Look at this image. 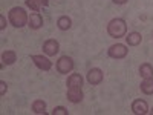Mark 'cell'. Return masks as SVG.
I'll use <instances>...</instances> for the list:
<instances>
[{
    "instance_id": "1",
    "label": "cell",
    "mask_w": 153,
    "mask_h": 115,
    "mask_svg": "<svg viewBox=\"0 0 153 115\" xmlns=\"http://www.w3.org/2000/svg\"><path fill=\"white\" fill-rule=\"evenodd\" d=\"M8 19H9V23L14 28H23V26H26L28 22H29V17L26 14V11H25L23 8H20V6L11 8L9 12H8Z\"/></svg>"
},
{
    "instance_id": "2",
    "label": "cell",
    "mask_w": 153,
    "mask_h": 115,
    "mask_svg": "<svg viewBox=\"0 0 153 115\" xmlns=\"http://www.w3.org/2000/svg\"><path fill=\"white\" fill-rule=\"evenodd\" d=\"M107 32L110 37L113 38H121L126 35L127 32V25H126V20L124 19H112L107 25Z\"/></svg>"
},
{
    "instance_id": "3",
    "label": "cell",
    "mask_w": 153,
    "mask_h": 115,
    "mask_svg": "<svg viewBox=\"0 0 153 115\" xmlns=\"http://www.w3.org/2000/svg\"><path fill=\"white\" fill-rule=\"evenodd\" d=\"M127 52H129V49H127L126 45H123V43H115L107 49V55L110 58H115V60L124 58L127 55Z\"/></svg>"
},
{
    "instance_id": "4",
    "label": "cell",
    "mask_w": 153,
    "mask_h": 115,
    "mask_svg": "<svg viewBox=\"0 0 153 115\" xmlns=\"http://www.w3.org/2000/svg\"><path fill=\"white\" fill-rule=\"evenodd\" d=\"M55 68H57L58 74H69L74 69V60L71 57H68V55H61L58 58V61H57Z\"/></svg>"
},
{
    "instance_id": "5",
    "label": "cell",
    "mask_w": 153,
    "mask_h": 115,
    "mask_svg": "<svg viewBox=\"0 0 153 115\" xmlns=\"http://www.w3.org/2000/svg\"><path fill=\"white\" fill-rule=\"evenodd\" d=\"M103 78H104V74H103V71H101L100 68H92V69H89V71H87L86 80H87L89 84L98 86L101 81H103Z\"/></svg>"
},
{
    "instance_id": "6",
    "label": "cell",
    "mask_w": 153,
    "mask_h": 115,
    "mask_svg": "<svg viewBox=\"0 0 153 115\" xmlns=\"http://www.w3.org/2000/svg\"><path fill=\"white\" fill-rule=\"evenodd\" d=\"M58 51H60V43L55 38H49V40L43 43V52L48 57H54L55 54H58Z\"/></svg>"
},
{
    "instance_id": "7",
    "label": "cell",
    "mask_w": 153,
    "mask_h": 115,
    "mask_svg": "<svg viewBox=\"0 0 153 115\" xmlns=\"http://www.w3.org/2000/svg\"><path fill=\"white\" fill-rule=\"evenodd\" d=\"M31 60L34 61V65L42 69V71H49L52 68V61H51L48 57H43V55H31Z\"/></svg>"
},
{
    "instance_id": "8",
    "label": "cell",
    "mask_w": 153,
    "mask_h": 115,
    "mask_svg": "<svg viewBox=\"0 0 153 115\" xmlns=\"http://www.w3.org/2000/svg\"><path fill=\"white\" fill-rule=\"evenodd\" d=\"M66 97H68V100L71 101V103L76 105V103H80V101H83L84 94H83V91H81V87H68Z\"/></svg>"
},
{
    "instance_id": "9",
    "label": "cell",
    "mask_w": 153,
    "mask_h": 115,
    "mask_svg": "<svg viewBox=\"0 0 153 115\" xmlns=\"http://www.w3.org/2000/svg\"><path fill=\"white\" fill-rule=\"evenodd\" d=\"M132 112L136 114V115H146V114L149 112L147 101H146V100H141V98L135 100L133 103H132Z\"/></svg>"
},
{
    "instance_id": "10",
    "label": "cell",
    "mask_w": 153,
    "mask_h": 115,
    "mask_svg": "<svg viewBox=\"0 0 153 115\" xmlns=\"http://www.w3.org/2000/svg\"><path fill=\"white\" fill-rule=\"evenodd\" d=\"M28 26L31 29H40L43 26V17L38 14V12H34V14L29 16V22H28Z\"/></svg>"
},
{
    "instance_id": "11",
    "label": "cell",
    "mask_w": 153,
    "mask_h": 115,
    "mask_svg": "<svg viewBox=\"0 0 153 115\" xmlns=\"http://www.w3.org/2000/svg\"><path fill=\"white\" fill-rule=\"evenodd\" d=\"M25 3H26L28 8H31V11L38 12L42 8H45V6L49 5V0H26Z\"/></svg>"
},
{
    "instance_id": "12",
    "label": "cell",
    "mask_w": 153,
    "mask_h": 115,
    "mask_svg": "<svg viewBox=\"0 0 153 115\" xmlns=\"http://www.w3.org/2000/svg\"><path fill=\"white\" fill-rule=\"evenodd\" d=\"M83 77L81 74H71L68 77V87H81L83 86Z\"/></svg>"
},
{
    "instance_id": "13",
    "label": "cell",
    "mask_w": 153,
    "mask_h": 115,
    "mask_svg": "<svg viewBox=\"0 0 153 115\" xmlns=\"http://www.w3.org/2000/svg\"><path fill=\"white\" fill-rule=\"evenodd\" d=\"M126 42L129 46H138L139 43L143 42V35L139 32H129L126 35Z\"/></svg>"
},
{
    "instance_id": "14",
    "label": "cell",
    "mask_w": 153,
    "mask_h": 115,
    "mask_svg": "<svg viewBox=\"0 0 153 115\" xmlns=\"http://www.w3.org/2000/svg\"><path fill=\"white\" fill-rule=\"evenodd\" d=\"M57 26H58L60 31H68V29H71V26H72V20H71V17H68V16H61V17H58V20H57Z\"/></svg>"
},
{
    "instance_id": "15",
    "label": "cell",
    "mask_w": 153,
    "mask_h": 115,
    "mask_svg": "<svg viewBox=\"0 0 153 115\" xmlns=\"http://www.w3.org/2000/svg\"><path fill=\"white\" fill-rule=\"evenodd\" d=\"M139 75H141L143 78H153V66L150 63H143V65L139 66Z\"/></svg>"
},
{
    "instance_id": "16",
    "label": "cell",
    "mask_w": 153,
    "mask_h": 115,
    "mask_svg": "<svg viewBox=\"0 0 153 115\" xmlns=\"http://www.w3.org/2000/svg\"><path fill=\"white\" fill-rule=\"evenodd\" d=\"M2 61H3V65H14L17 61V54L14 51H5L2 54Z\"/></svg>"
},
{
    "instance_id": "17",
    "label": "cell",
    "mask_w": 153,
    "mask_h": 115,
    "mask_svg": "<svg viewBox=\"0 0 153 115\" xmlns=\"http://www.w3.org/2000/svg\"><path fill=\"white\" fill-rule=\"evenodd\" d=\"M141 92L146 95H153V78H144V81L141 83Z\"/></svg>"
},
{
    "instance_id": "18",
    "label": "cell",
    "mask_w": 153,
    "mask_h": 115,
    "mask_svg": "<svg viewBox=\"0 0 153 115\" xmlns=\"http://www.w3.org/2000/svg\"><path fill=\"white\" fill-rule=\"evenodd\" d=\"M32 111L35 112V114H46V103H45V101L43 100H35L34 101V103H32Z\"/></svg>"
},
{
    "instance_id": "19",
    "label": "cell",
    "mask_w": 153,
    "mask_h": 115,
    "mask_svg": "<svg viewBox=\"0 0 153 115\" xmlns=\"http://www.w3.org/2000/svg\"><path fill=\"white\" fill-rule=\"evenodd\" d=\"M52 115H69V112H68V109H66V108H63V106H57V108H54Z\"/></svg>"
},
{
    "instance_id": "20",
    "label": "cell",
    "mask_w": 153,
    "mask_h": 115,
    "mask_svg": "<svg viewBox=\"0 0 153 115\" xmlns=\"http://www.w3.org/2000/svg\"><path fill=\"white\" fill-rule=\"evenodd\" d=\"M6 91H8V84H6V81H0V95H5L6 94Z\"/></svg>"
},
{
    "instance_id": "21",
    "label": "cell",
    "mask_w": 153,
    "mask_h": 115,
    "mask_svg": "<svg viewBox=\"0 0 153 115\" xmlns=\"http://www.w3.org/2000/svg\"><path fill=\"white\" fill-rule=\"evenodd\" d=\"M6 28V19H5V16H0V29H5Z\"/></svg>"
},
{
    "instance_id": "22",
    "label": "cell",
    "mask_w": 153,
    "mask_h": 115,
    "mask_svg": "<svg viewBox=\"0 0 153 115\" xmlns=\"http://www.w3.org/2000/svg\"><path fill=\"white\" fill-rule=\"evenodd\" d=\"M112 2H113L115 5H124V3L129 2V0H112Z\"/></svg>"
},
{
    "instance_id": "23",
    "label": "cell",
    "mask_w": 153,
    "mask_h": 115,
    "mask_svg": "<svg viewBox=\"0 0 153 115\" xmlns=\"http://www.w3.org/2000/svg\"><path fill=\"white\" fill-rule=\"evenodd\" d=\"M149 112H150V114H152V115H153V109H152V111H149Z\"/></svg>"
}]
</instances>
